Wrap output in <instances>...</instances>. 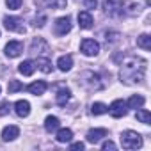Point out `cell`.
Returning <instances> with one entry per match:
<instances>
[{"label": "cell", "instance_id": "cell-1", "mask_svg": "<svg viewBox=\"0 0 151 151\" xmlns=\"http://www.w3.org/2000/svg\"><path fill=\"white\" fill-rule=\"evenodd\" d=\"M147 62L140 57H128L121 66V80L124 84H137L142 82L146 77Z\"/></svg>", "mask_w": 151, "mask_h": 151}, {"label": "cell", "instance_id": "cell-2", "mask_svg": "<svg viewBox=\"0 0 151 151\" xmlns=\"http://www.w3.org/2000/svg\"><path fill=\"white\" fill-rule=\"evenodd\" d=\"M103 9L112 18L139 13V6L132 4V2H126V0H105V2H103Z\"/></svg>", "mask_w": 151, "mask_h": 151}, {"label": "cell", "instance_id": "cell-3", "mask_svg": "<svg viewBox=\"0 0 151 151\" xmlns=\"http://www.w3.org/2000/svg\"><path fill=\"white\" fill-rule=\"evenodd\" d=\"M121 146L124 149H139L142 146V137L137 132L126 130V132L121 133Z\"/></svg>", "mask_w": 151, "mask_h": 151}, {"label": "cell", "instance_id": "cell-4", "mask_svg": "<svg viewBox=\"0 0 151 151\" xmlns=\"http://www.w3.org/2000/svg\"><path fill=\"white\" fill-rule=\"evenodd\" d=\"M4 27L11 32H25V25H23V20L18 18V16H6L4 18Z\"/></svg>", "mask_w": 151, "mask_h": 151}, {"label": "cell", "instance_id": "cell-5", "mask_svg": "<svg viewBox=\"0 0 151 151\" xmlns=\"http://www.w3.org/2000/svg\"><path fill=\"white\" fill-rule=\"evenodd\" d=\"M80 50H82L84 55H87V57H94V55L100 53V45H98L94 39H84V41L80 43Z\"/></svg>", "mask_w": 151, "mask_h": 151}, {"label": "cell", "instance_id": "cell-6", "mask_svg": "<svg viewBox=\"0 0 151 151\" xmlns=\"http://www.w3.org/2000/svg\"><path fill=\"white\" fill-rule=\"evenodd\" d=\"M109 112H110V116H112V117L119 119V117L126 116V103H124L123 100H114V101H112V105L109 107Z\"/></svg>", "mask_w": 151, "mask_h": 151}, {"label": "cell", "instance_id": "cell-7", "mask_svg": "<svg viewBox=\"0 0 151 151\" xmlns=\"http://www.w3.org/2000/svg\"><path fill=\"white\" fill-rule=\"evenodd\" d=\"M71 30V18L69 16H62L55 22V34L57 36H66Z\"/></svg>", "mask_w": 151, "mask_h": 151}, {"label": "cell", "instance_id": "cell-8", "mask_svg": "<svg viewBox=\"0 0 151 151\" xmlns=\"http://www.w3.org/2000/svg\"><path fill=\"white\" fill-rule=\"evenodd\" d=\"M22 52H23V43H22V41H9V43L6 45V55H7L9 59L18 57Z\"/></svg>", "mask_w": 151, "mask_h": 151}, {"label": "cell", "instance_id": "cell-9", "mask_svg": "<svg viewBox=\"0 0 151 151\" xmlns=\"http://www.w3.org/2000/svg\"><path fill=\"white\" fill-rule=\"evenodd\" d=\"M103 137H107V130H105V128H94V130H89V133H87V142L96 144V142H100Z\"/></svg>", "mask_w": 151, "mask_h": 151}, {"label": "cell", "instance_id": "cell-10", "mask_svg": "<svg viewBox=\"0 0 151 151\" xmlns=\"http://www.w3.org/2000/svg\"><path fill=\"white\" fill-rule=\"evenodd\" d=\"M46 82H43V80H37V82H32L29 87H27V91L30 93V94H34V96H41V94H45V91H46Z\"/></svg>", "mask_w": 151, "mask_h": 151}, {"label": "cell", "instance_id": "cell-11", "mask_svg": "<svg viewBox=\"0 0 151 151\" xmlns=\"http://www.w3.org/2000/svg\"><path fill=\"white\" fill-rule=\"evenodd\" d=\"M14 110H16V114H18L20 117H27V116L30 114V103H29L27 100H18V101L14 103Z\"/></svg>", "mask_w": 151, "mask_h": 151}, {"label": "cell", "instance_id": "cell-12", "mask_svg": "<svg viewBox=\"0 0 151 151\" xmlns=\"http://www.w3.org/2000/svg\"><path fill=\"white\" fill-rule=\"evenodd\" d=\"M45 52H48V45H46V41H45L43 37L34 39L32 45H30V53H45Z\"/></svg>", "mask_w": 151, "mask_h": 151}, {"label": "cell", "instance_id": "cell-13", "mask_svg": "<svg viewBox=\"0 0 151 151\" xmlns=\"http://www.w3.org/2000/svg\"><path fill=\"white\" fill-rule=\"evenodd\" d=\"M18 135H20V128L14 126V124H9L2 130V139L4 140H14Z\"/></svg>", "mask_w": 151, "mask_h": 151}, {"label": "cell", "instance_id": "cell-14", "mask_svg": "<svg viewBox=\"0 0 151 151\" xmlns=\"http://www.w3.org/2000/svg\"><path fill=\"white\" fill-rule=\"evenodd\" d=\"M78 25H80V29H91L93 27V16L89 11L78 13Z\"/></svg>", "mask_w": 151, "mask_h": 151}, {"label": "cell", "instance_id": "cell-15", "mask_svg": "<svg viewBox=\"0 0 151 151\" xmlns=\"http://www.w3.org/2000/svg\"><path fill=\"white\" fill-rule=\"evenodd\" d=\"M34 69H36V62H32V60H23L18 66V71L23 75V77H30V75L34 73Z\"/></svg>", "mask_w": 151, "mask_h": 151}, {"label": "cell", "instance_id": "cell-16", "mask_svg": "<svg viewBox=\"0 0 151 151\" xmlns=\"http://www.w3.org/2000/svg\"><path fill=\"white\" fill-rule=\"evenodd\" d=\"M57 66H59L60 71H69L71 66H73V57H71V55H62V57H59Z\"/></svg>", "mask_w": 151, "mask_h": 151}, {"label": "cell", "instance_id": "cell-17", "mask_svg": "<svg viewBox=\"0 0 151 151\" xmlns=\"http://www.w3.org/2000/svg\"><path fill=\"white\" fill-rule=\"evenodd\" d=\"M57 128H59V117L48 116V117L45 119V130H46L48 133H52V132H55Z\"/></svg>", "mask_w": 151, "mask_h": 151}, {"label": "cell", "instance_id": "cell-18", "mask_svg": "<svg viewBox=\"0 0 151 151\" xmlns=\"http://www.w3.org/2000/svg\"><path fill=\"white\" fill-rule=\"evenodd\" d=\"M144 105V98L140 96V94H133V96H130V100L126 101V107L128 109H140Z\"/></svg>", "mask_w": 151, "mask_h": 151}, {"label": "cell", "instance_id": "cell-19", "mask_svg": "<svg viewBox=\"0 0 151 151\" xmlns=\"http://www.w3.org/2000/svg\"><path fill=\"white\" fill-rule=\"evenodd\" d=\"M55 139H57V142H69L73 139V132L69 128H60L57 132V137Z\"/></svg>", "mask_w": 151, "mask_h": 151}, {"label": "cell", "instance_id": "cell-20", "mask_svg": "<svg viewBox=\"0 0 151 151\" xmlns=\"http://www.w3.org/2000/svg\"><path fill=\"white\" fill-rule=\"evenodd\" d=\"M69 98H71V91H69V89H60V91L57 93V103H59L60 107H64V105L69 101Z\"/></svg>", "mask_w": 151, "mask_h": 151}, {"label": "cell", "instance_id": "cell-21", "mask_svg": "<svg viewBox=\"0 0 151 151\" xmlns=\"http://www.w3.org/2000/svg\"><path fill=\"white\" fill-rule=\"evenodd\" d=\"M36 66H39V69H41L43 73H50V71H52V62H50L46 57H37Z\"/></svg>", "mask_w": 151, "mask_h": 151}, {"label": "cell", "instance_id": "cell-22", "mask_svg": "<svg viewBox=\"0 0 151 151\" xmlns=\"http://www.w3.org/2000/svg\"><path fill=\"white\" fill-rule=\"evenodd\" d=\"M137 46L144 48V50H151V37L147 34H142L137 37Z\"/></svg>", "mask_w": 151, "mask_h": 151}, {"label": "cell", "instance_id": "cell-23", "mask_svg": "<svg viewBox=\"0 0 151 151\" xmlns=\"http://www.w3.org/2000/svg\"><path fill=\"white\" fill-rule=\"evenodd\" d=\"M91 112H93L94 116H101V114H107V112H109V107H107L105 103H100V101H96V103H93V107H91Z\"/></svg>", "mask_w": 151, "mask_h": 151}, {"label": "cell", "instance_id": "cell-24", "mask_svg": "<svg viewBox=\"0 0 151 151\" xmlns=\"http://www.w3.org/2000/svg\"><path fill=\"white\" fill-rule=\"evenodd\" d=\"M22 89H23V84H22L20 80H11V82H9V86H7L9 94H14V93L22 91Z\"/></svg>", "mask_w": 151, "mask_h": 151}, {"label": "cell", "instance_id": "cell-25", "mask_svg": "<svg viewBox=\"0 0 151 151\" xmlns=\"http://www.w3.org/2000/svg\"><path fill=\"white\" fill-rule=\"evenodd\" d=\"M137 119L140 121V123H144V124H149L151 123V114L147 112V110H137Z\"/></svg>", "mask_w": 151, "mask_h": 151}, {"label": "cell", "instance_id": "cell-26", "mask_svg": "<svg viewBox=\"0 0 151 151\" xmlns=\"http://www.w3.org/2000/svg\"><path fill=\"white\" fill-rule=\"evenodd\" d=\"M45 4L52 9H60L66 6V0H45Z\"/></svg>", "mask_w": 151, "mask_h": 151}, {"label": "cell", "instance_id": "cell-27", "mask_svg": "<svg viewBox=\"0 0 151 151\" xmlns=\"http://www.w3.org/2000/svg\"><path fill=\"white\" fill-rule=\"evenodd\" d=\"M22 2H23V0H6V4H7V7L9 9H20V6H22Z\"/></svg>", "mask_w": 151, "mask_h": 151}, {"label": "cell", "instance_id": "cell-28", "mask_svg": "<svg viewBox=\"0 0 151 151\" xmlns=\"http://www.w3.org/2000/svg\"><path fill=\"white\" fill-rule=\"evenodd\" d=\"M9 109H11L9 101H2V103H0V116H6L9 112Z\"/></svg>", "mask_w": 151, "mask_h": 151}, {"label": "cell", "instance_id": "cell-29", "mask_svg": "<svg viewBox=\"0 0 151 151\" xmlns=\"http://www.w3.org/2000/svg\"><path fill=\"white\" fill-rule=\"evenodd\" d=\"M84 6H86V9H96L98 2L96 0H84Z\"/></svg>", "mask_w": 151, "mask_h": 151}, {"label": "cell", "instance_id": "cell-30", "mask_svg": "<svg viewBox=\"0 0 151 151\" xmlns=\"http://www.w3.org/2000/svg\"><path fill=\"white\" fill-rule=\"evenodd\" d=\"M101 147H103L105 151H107V149H116V144H114L112 140H105V142L101 144Z\"/></svg>", "mask_w": 151, "mask_h": 151}, {"label": "cell", "instance_id": "cell-31", "mask_svg": "<svg viewBox=\"0 0 151 151\" xmlns=\"http://www.w3.org/2000/svg\"><path fill=\"white\" fill-rule=\"evenodd\" d=\"M117 37H119V34L117 32H107V41H110V43H114V41H117Z\"/></svg>", "mask_w": 151, "mask_h": 151}, {"label": "cell", "instance_id": "cell-32", "mask_svg": "<svg viewBox=\"0 0 151 151\" xmlns=\"http://www.w3.org/2000/svg\"><path fill=\"white\" fill-rule=\"evenodd\" d=\"M45 22H46V16H39V20L36 18L34 25H36V27H43V25H45Z\"/></svg>", "mask_w": 151, "mask_h": 151}, {"label": "cell", "instance_id": "cell-33", "mask_svg": "<svg viewBox=\"0 0 151 151\" xmlns=\"http://www.w3.org/2000/svg\"><path fill=\"white\" fill-rule=\"evenodd\" d=\"M71 149H84V142H73Z\"/></svg>", "mask_w": 151, "mask_h": 151}]
</instances>
